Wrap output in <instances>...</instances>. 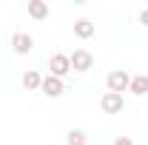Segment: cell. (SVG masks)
Segmentation results:
<instances>
[{
    "mask_svg": "<svg viewBox=\"0 0 148 145\" xmlns=\"http://www.w3.org/2000/svg\"><path fill=\"white\" fill-rule=\"evenodd\" d=\"M66 145H88V137H86V131H80V128H71V131L66 134Z\"/></svg>",
    "mask_w": 148,
    "mask_h": 145,
    "instance_id": "11",
    "label": "cell"
},
{
    "mask_svg": "<svg viewBox=\"0 0 148 145\" xmlns=\"http://www.w3.org/2000/svg\"><path fill=\"white\" fill-rule=\"evenodd\" d=\"M40 91L49 97V100H57V97H63V91H66V83L60 80V77H43V85H40Z\"/></svg>",
    "mask_w": 148,
    "mask_h": 145,
    "instance_id": "4",
    "label": "cell"
},
{
    "mask_svg": "<svg viewBox=\"0 0 148 145\" xmlns=\"http://www.w3.org/2000/svg\"><path fill=\"white\" fill-rule=\"evenodd\" d=\"M40 85H43V74L40 71L29 68V71L23 74V88L26 91H40Z\"/></svg>",
    "mask_w": 148,
    "mask_h": 145,
    "instance_id": "8",
    "label": "cell"
},
{
    "mask_svg": "<svg viewBox=\"0 0 148 145\" xmlns=\"http://www.w3.org/2000/svg\"><path fill=\"white\" fill-rule=\"evenodd\" d=\"M12 49H14V54H29L34 49V37L26 34V31H14L12 34Z\"/></svg>",
    "mask_w": 148,
    "mask_h": 145,
    "instance_id": "6",
    "label": "cell"
},
{
    "mask_svg": "<svg viewBox=\"0 0 148 145\" xmlns=\"http://www.w3.org/2000/svg\"><path fill=\"white\" fill-rule=\"evenodd\" d=\"M74 37H80V40H88V37H94V23L91 20H77L74 23Z\"/></svg>",
    "mask_w": 148,
    "mask_h": 145,
    "instance_id": "9",
    "label": "cell"
},
{
    "mask_svg": "<svg viewBox=\"0 0 148 145\" xmlns=\"http://www.w3.org/2000/svg\"><path fill=\"white\" fill-rule=\"evenodd\" d=\"M114 145H134V142H131V137H117Z\"/></svg>",
    "mask_w": 148,
    "mask_h": 145,
    "instance_id": "12",
    "label": "cell"
},
{
    "mask_svg": "<svg viewBox=\"0 0 148 145\" xmlns=\"http://www.w3.org/2000/svg\"><path fill=\"white\" fill-rule=\"evenodd\" d=\"M49 68H51V77H66V74L71 71V60H69V54H51L49 57Z\"/></svg>",
    "mask_w": 148,
    "mask_h": 145,
    "instance_id": "5",
    "label": "cell"
},
{
    "mask_svg": "<svg viewBox=\"0 0 148 145\" xmlns=\"http://www.w3.org/2000/svg\"><path fill=\"white\" fill-rule=\"evenodd\" d=\"M140 23H143V26H145V29H148V6H145V9H143V12H140Z\"/></svg>",
    "mask_w": 148,
    "mask_h": 145,
    "instance_id": "13",
    "label": "cell"
},
{
    "mask_svg": "<svg viewBox=\"0 0 148 145\" xmlns=\"http://www.w3.org/2000/svg\"><path fill=\"white\" fill-rule=\"evenodd\" d=\"M100 108L106 111V114H120V111L125 108V100H123V94H111V91H106V94L100 97Z\"/></svg>",
    "mask_w": 148,
    "mask_h": 145,
    "instance_id": "3",
    "label": "cell"
},
{
    "mask_svg": "<svg viewBox=\"0 0 148 145\" xmlns=\"http://www.w3.org/2000/svg\"><path fill=\"white\" fill-rule=\"evenodd\" d=\"M128 85H131V74L123 71V68H117V71H111L106 77V88L111 94H123V91H128Z\"/></svg>",
    "mask_w": 148,
    "mask_h": 145,
    "instance_id": "1",
    "label": "cell"
},
{
    "mask_svg": "<svg viewBox=\"0 0 148 145\" xmlns=\"http://www.w3.org/2000/svg\"><path fill=\"white\" fill-rule=\"evenodd\" d=\"M128 91H131V94H137V97H145V94H148V74H134Z\"/></svg>",
    "mask_w": 148,
    "mask_h": 145,
    "instance_id": "7",
    "label": "cell"
},
{
    "mask_svg": "<svg viewBox=\"0 0 148 145\" xmlns=\"http://www.w3.org/2000/svg\"><path fill=\"white\" fill-rule=\"evenodd\" d=\"M69 60H71V71H88L94 66V54L91 51H86V49H74L71 54H69Z\"/></svg>",
    "mask_w": 148,
    "mask_h": 145,
    "instance_id": "2",
    "label": "cell"
},
{
    "mask_svg": "<svg viewBox=\"0 0 148 145\" xmlns=\"http://www.w3.org/2000/svg\"><path fill=\"white\" fill-rule=\"evenodd\" d=\"M29 17L46 20V17H49V6H46L43 0H29Z\"/></svg>",
    "mask_w": 148,
    "mask_h": 145,
    "instance_id": "10",
    "label": "cell"
}]
</instances>
